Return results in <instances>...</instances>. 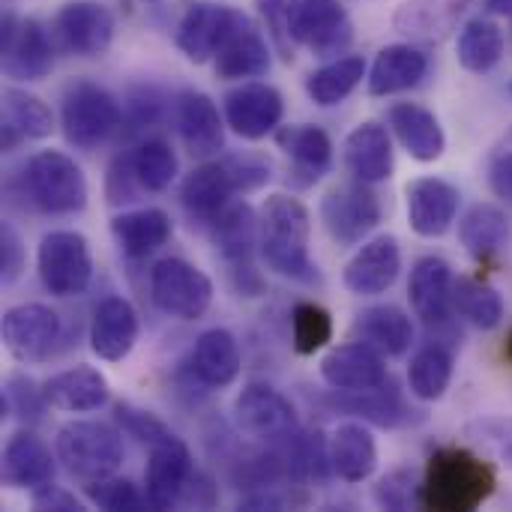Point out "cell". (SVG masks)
<instances>
[{
    "mask_svg": "<svg viewBox=\"0 0 512 512\" xmlns=\"http://www.w3.org/2000/svg\"><path fill=\"white\" fill-rule=\"evenodd\" d=\"M372 498L384 510H414L423 507V480L417 477L414 468H396L387 477L378 480L372 489Z\"/></svg>",
    "mask_w": 512,
    "mask_h": 512,
    "instance_id": "bcb514c9",
    "label": "cell"
},
{
    "mask_svg": "<svg viewBox=\"0 0 512 512\" xmlns=\"http://www.w3.org/2000/svg\"><path fill=\"white\" fill-rule=\"evenodd\" d=\"M291 333H294V351L309 357L333 339V318L318 303H297L291 312Z\"/></svg>",
    "mask_w": 512,
    "mask_h": 512,
    "instance_id": "f6af8a7d",
    "label": "cell"
},
{
    "mask_svg": "<svg viewBox=\"0 0 512 512\" xmlns=\"http://www.w3.org/2000/svg\"><path fill=\"white\" fill-rule=\"evenodd\" d=\"M108 381L99 369L93 366H75L66 372L51 375L42 384V396L48 408L60 414H90L99 411L108 402Z\"/></svg>",
    "mask_w": 512,
    "mask_h": 512,
    "instance_id": "484cf974",
    "label": "cell"
},
{
    "mask_svg": "<svg viewBox=\"0 0 512 512\" xmlns=\"http://www.w3.org/2000/svg\"><path fill=\"white\" fill-rule=\"evenodd\" d=\"M24 270V243L18 237V231L3 222L0 225V279L3 285H12Z\"/></svg>",
    "mask_w": 512,
    "mask_h": 512,
    "instance_id": "9f6ffc18",
    "label": "cell"
},
{
    "mask_svg": "<svg viewBox=\"0 0 512 512\" xmlns=\"http://www.w3.org/2000/svg\"><path fill=\"white\" fill-rule=\"evenodd\" d=\"M0 54L3 72L15 81H42L54 69V45L48 30L36 18H18L12 9L3 12Z\"/></svg>",
    "mask_w": 512,
    "mask_h": 512,
    "instance_id": "30bf717a",
    "label": "cell"
},
{
    "mask_svg": "<svg viewBox=\"0 0 512 512\" xmlns=\"http://www.w3.org/2000/svg\"><path fill=\"white\" fill-rule=\"evenodd\" d=\"M132 171L144 192H165L177 180V153L162 138H147L129 153Z\"/></svg>",
    "mask_w": 512,
    "mask_h": 512,
    "instance_id": "ee69618b",
    "label": "cell"
},
{
    "mask_svg": "<svg viewBox=\"0 0 512 512\" xmlns=\"http://www.w3.org/2000/svg\"><path fill=\"white\" fill-rule=\"evenodd\" d=\"M276 144L288 153L294 162V174L303 186L321 180L333 165V141L321 126L300 123V126H279Z\"/></svg>",
    "mask_w": 512,
    "mask_h": 512,
    "instance_id": "d6a6232c",
    "label": "cell"
},
{
    "mask_svg": "<svg viewBox=\"0 0 512 512\" xmlns=\"http://www.w3.org/2000/svg\"><path fill=\"white\" fill-rule=\"evenodd\" d=\"M363 78H366V60L357 54H345V57H336V60L318 66L306 78V93L315 105L333 108V105L345 102L360 87Z\"/></svg>",
    "mask_w": 512,
    "mask_h": 512,
    "instance_id": "ab89813d",
    "label": "cell"
},
{
    "mask_svg": "<svg viewBox=\"0 0 512 512\" xmlns=\"http://www.w3.org/2000/svg\"><path fill=\"white\" fill-rule=\"evenodd\" d=\"M507 360H512V333L510 339H507Z\"/></svg>",
    "mask_w": 512,
    "mask_h": 512,
    "instance_id": "be15d7a7",
    "label": "cell"
},
{
    "mask_svg": "<svg viewBox=\"0 0 512 512\" xmlns=\"http://www.w3.org/2000/svg\"><path fill=\"white\" fill-rule=\"evenodd\" d=\"M483 9L495 18H512V0H483Z\"/></svg>",
    "mask_w": 512,
    "mask_h": 512,
    "instance_id": "6125c7cd",
    "label": "cell"
},
{
    "mask_svg": "<svg viewBox=\"0 0 512 512\" xmlns=\"http://www.w3.org/2000/svg\"><path fill=\"white\" fill-rule=\"evenodd\" d=\"M459 240L480 264L498 261L512 240L510 216L495 204H474L459 222Z\"/></svg>",
    "mask_w": 512,
    "mask_h": 512,
    "instance_id": "1f68e13d",
    "label": "cell"
},
{
    "mask_svg": "<svg viewBox=\"0 0 512 512\" xmlns=\"http://www.w3.org/2000/svg\"><path fill=\"white\" fill-rule=\"evenodd\" d=\"M246 24H249V15H243L240 9L216 6V3H192L177 24L174 42L186 60L207 63V60H216L225 42Z\"/></svg>",
    "mask_w": 512,
    "mask_h": 512,
    "instance_id": "8fae6325",
    "label": "cell"
},
{
    "mask_svg": "<svg viewBox=\"0 0 512 512\" xmlns=\"http://www.w3.org/2000/svg\"><path fill=\"white\" fill-rule=\"evenodd\" d=\"M345 165L363 183H384L393 177V141L387 126L366 120L345 138Z\"/></svg>",
    "mask_w": 512,
    "mask_h": 512,
    "instance_id": "4316f807",
    "label": "cell"
},
{
    "mask_svg": "<svg viewBox=\"0 0 512 512\" xmlns=\"http://www.w3.org/2000/svg\"><path fill=\"white\" fill-rule=\"evenodd\" d=\"M450 381H453V354L444 345L432 342L414 354L408 366L411 396H417L420 402H438L450 390Z\"/></svg>",
    "mask_w": 512,
    "mask_h": 512,
    "instance_id": "b9f144b4",
    "label": "cell"
},
{
    "mask_svg": "<svg viewBox=\"0 0 512 512\" xmlns=\"http://www.w3.org/2000/svg\"><path fill=\"white\" fill-rule=\"evenodd\" d=\"M150 297L159 312L177 321H198L213 303V282L183 258H162L150 270Z\"/></svg>",
    "mask_w": 512,
    "mask_h": 512,
    "instance_id": "52a82bcc",
    "label": "cell"
},
{
    "mask_svg": "<svg viewBox=\"0 0 512 512\" xmlns=\"http://www.w3.org/2000/svg\"><path fill=\"white\" fill-rule=\"evenodd\" d=\"M228 279L234 285V291L240 297H258L264 291V276L261 270L255 267V261H237V264H228Z\"/></svg>",
    "mask_w": 512,
    "mask_h": 512,
    "instance_id": "94428289",
    "label": "cell"
},
{
    "mask_svg": "<svg viewBox=\"0 0 512 512\" xmlns=\"http://www.w3.org/2000/svg\"><path fill=\"white\" fill-rule=\"evenodd\" d=\"M453 273L450 264L444 258L426 255L414 264L411 270V282H408V297L411 306L417 312V318H423V324L432 327H447L453 321Z\"/></svg>",
    "mask_w": 512,
    "mask_h": 512,
    "instance_id": "d6986e66",
    "label": "cell"
},
{
    "mask_svg": "<svg viewBox=\"0 0 512 512\" xmlns=\"http://www.w3.org/2000/svg\"><path fill=\"white\" fill-rule=\"evenodd\" d=\"M237 192L234 177L225 165V159H204L180 186V201L186 213L201 222L213 225L219 213L231 204V195Z\"/></svg>",
    "mask_w": 512,
    "mask_h": 512,
    "instance_id": "603a6c76",
    "label": "cell"
},
{
    "mask_svg": "<svg viewBox=\"0 0 512 512\" xmlns=\"http://www.w3.org/2000/svg\"><path fill=\"white\" fill-rule=\"evenodd\" d=\"M0 405H3V414L12 411V414H18L24 423H39V420H42V411L48 408L42 390H36V384H33L30 378H21V375L9 378Z\"/></svg>",
    "mask_w": 512,
    "mask_h": 512,
    "instance_id": "681fc988",
    "label": "cell"
},
{
    "mask_svg": "<svg viewBox=\"0 0 512 512\" xmlns=\"http://www.w3.org/2000/svg\"><path fill=\"white\" fill-rule=\"evenodd\" d=\"M123 120V108L105 87L93 81H75L63 93L60 105V126L72 147L93 150L108 141Z\"/></svg>",
    "mask_w": 512,
    "mask_h": 512,
    "instance_id": "5b68a950",
    "label": "cell"
},
{
    "mask_svg": "<svg viewBox=\"0 0 512 512\" xmlns=\"http://www.w3.org/2000/svg\"><path fill=\"white\" fill-rule=\"evenodd\" d=\"M24 192L42 213L69 216L87 207V177L60 150H39L24 165Z\"/></svg>",
    "mask_w": 512,
    "mask_h": 512,
    "instance_id": "277c9868",
    "label": "cell"
},
{
    "mask_svg": "<svg viewBox=\"0 0 512 512\" xmlns=\"http://www.w3.org/2000/svg\"><path fill=\"white\" fill-rule=\"evenodd\" d=\"M0 477L9 489H39L54 480V459L51 450L33 432H15L3 447Z\"/></svg>",
    "mask_w": 512,
    "mask_h": 512,
    "instance_id": "83f0119b",
    "label": "cell"
},
{
    "mask_svg": "<svg viewBox=\"0 0 512 512\" xmlns=\"http://www.w3.org/2000/svg\"><path fill=\"white\" fill-rule=\"evenodd\" d=\"M345 396H351V399H342L336 405L351 411L354 417H363L366 423H375V426H384V429L414 423V411L405 405V399H402L393 378H387L381 387H372V390H363V393H345Z\"/></svg>",
    "mask_w": 512,
    "mask_h": 512,
    "instance_id": "60d3db41",
    "label": "cell"
},
{
    "mask_svg": "<svg viewBox=\"0 0 512 512\" xmlns=\"http://www.w3.org/2000/svg\"><path fill=\"white\" fill-rule=\"evenodd\" d=\"M405 204H408V222L414 234L420 237H441L453 228L459 216L462 195L453 183L441 177H420L411 180L405 189Z\"/></svg>",
    "mask_w": 512,
    "mask_h": 512,
    "instance_id": "e0dca14e",
    "label": "cell"
},
{
    "mask_svg": "<svg viewBox=\"0 0 512 512\" xmlns=\"http://www.w3.org/2000/svg\"><path fill=\"white\" fill-rule=\"evenodd\" d=\"M141 3H159V0H141Z\"/></svg>",
    "mask_w": 512,
    "mask_h": 512,
    "instance_id": "e7e4bbea",
    "label": "cell"
},
{
    "mask_svg": "<svg viewBox=\"0 0 512 512\" xmlns=\"http://www.w3.org/2000/svg\"><path fill=\"white\" fill-rule=\"evenodd\" d=\"M495 471L465 447H441L423 474V507L441 512H471L495 492Z\"/></svg>",
    "mask_w": 512,
    "mask_h": 512,
    "instance_id": "7a4b0ae2",
    "label": "cell"
},
{
    "mask_svg": "<svg viewBox=\"0 0 512 512\" xmlns=\"http://www.w3.org/2000/svg\"><path fill=\"white\" fill-rule=\"evenodd\" d=\"M285 99L273 84L246 81L225 96V123L246 141H261L279 129Z\"/></svg>",
    "mask_w": 512,
    "mask_h": 512,
    "instance_id": "9a60e30c",
    "label": "cell"
},
{
    "mask_svg": "<svg viewBox=\"0 0 512 512\" xmlns=\"http://www.w3.org/2000/svg\"><path fill=\"white\" fill-rule=\"evenodd\" d=\"M138 342V312L123 297H105L90 321V351L105 363H120Z\"/></svg>",
    "mask_w": 512,
    "mask_h": 512,
    "instance_id": "7402d4cb",
    "label": "cell"
},
{
    "mask_svg": "<svg viewBox=\"0 0 512 512\" xmlns=\"http://www.w3.org/2000/svg\"><path fill=\"white\" fill-rule=\"evenodd\" d=\"M255 6H258L264 24H267V33L279 45L282 57L291 60L294 54L288 51V42H291V36H288V0H255Z\"/></svg>",
    "mask_w": 512,
    "mask_h": 512,
    "instance_id": "6f0895ef",
    "label": "cell"
},
{
    "mask_svg": "<svg viewBox=\"0 0 512 512\" xmlns=\"http://www.w3.org/2000/svg\"><path fill=\"white\" fill-rule=\"evenodd\" d=\"M429 75V54L417 45L399 42L378 51L369 69V93L372 96H393L417 87Z\"/></svg>",
    "mask_w": 512,
    "mask_h": 512,
    "instance_id": "f1b7e54d",
    "label": "cell"
},
{
    "mask_svg": "<svg viewBox=\"0 0 512 512\" xmlns=\"http://www.w3.org/2000/svg\"><path fill=\"white\" fill-rule=\"evenodd\" d=\"M402 273V246L393 234L366 240L345 264L342 282L357 297H378L396 285Z\"/></svg>",
    "mask_w": 512,
    "mask_h": 512,
    "instance_id": "2e32d148",
    "label": "cell"
},
{
    "mask_svg": "<svg viewBox=\"0 0 512 512\" xmlns=\"http://www.w3.org/2000/svg\"><path fill=\"white\" fill-rule=\"evenodd\" d=\"M144 192L135 171H132V162H129V153L126 156H117L111 165H108V177H105V195L111 204H123V201H135V195Z\"/></svg>",
    "mask_w": 512,
    "mask_h": 512,
    "instance_id": "11a10c76",
    "label": "cell"
},
{
    "mask_svg": "<svg viewBox=\"0 0 512 512\" xmlns=\"http://www.w3.org/2000/svg\"><path fill=\"white\" fill-rule=\"evenodd\" d=\"M471 3L474 0H405L393 15V27L411 39H441Z\"/></svg>",
    "mask_w": 512,
    "mask_h": 512,
    "instance_id": "74e56055",
    "label": "cell"
},
{
    "mask_svg": "<svg viewBox=\"0 0 512 512\" xmlns=\"http://www.w3.org/2000/svg\"><path fill=\"white\" fill-rule=\"evenodd\" d=\"M234 426L261 444H282L297 435L294 405L270 384H249L234 399Z\"/></svg>",
    "mask_w": 512,
    "mask_h": 512,
    "instance_id": "9c48e42d",
    "label": "cell"
},
{
    "mask_svg": "<svg viewBox=\"0 0 512 512\" xmlns=\"http://www.w3.org/2000/svg\"><path fill=\"white\" fill-rule=\"evenodd\" d=\"M387 123H390V129L396 132L399 144L408 150L411 159L438 162L444 156L447 135H444L441 120L429 108H423L417 102H396L387 111Z\"/></svg>",
    "mask_w": 512,
    "mask_h": 512,
    "instance_id": "d4e9b609",
    "label": "cell"
},
{
    "mask_svg": "<svg viewBox=\"0 0 512 512\" xmlns=\"http://www.w3.org/2000/svg\"><path fill=\"white\" fill-rule=\"evenodd\" d=\"M510 93H512V84H510Z\"/></svg>",
    "mask_w": 512,
    "mask_h": 512,
    "instance_id": "03108f58",
    "label": "cell"
},
{
    "mask_svg": "<svg viewBox=\"0 0 512 512\" xmlns=\"http://www.w3.org/2000/svg\"><path fill=\"white\" fill-rule=\"evenodd\" d=\"M225 165L234 177L237 192H255L261 186H267V180L273 177V165L264 156L255 153H237V156H225Z\"/></svg>",
    "mask_w": 512,
    "mask_h": 512,
    "instance_id": "816d5d0a",
    "label": "cell"
},
{
    "mask_svg": "<svg viewBox=\"0 0 512 512\" xmlns=\"http://www.w3.org/2000/svg\"><path fill=\"white\" fill-rule=\"evenodd\" d=\"M321 378L339 393H363L381 387L390 375L384 366V354L366 342H348L321 360Z\"/></svg>",
    "mask_w": 512,
    "mask_h": 512,
    "instance_id": "ffe728a7",
    "label": "cell"
},
{
    "mask_svg": "<svg viewBox=\"0 0 512 512\" xmlns=\"http://www.w3.org/2000/svg\"><path fill=\"white\" fill-rule=\"evenodd\" d=\"M84 498L99 507V510L111 512H138L147 510V495L138 492V486L132 480H123V477H105V480H96V483H87L84 486Z\"/></svg>",
    "mask_w": 512,
    "mask_h": 512,
    "instance_id": "7dc6e473",
    "label": "cell"
},
{
    "mask_svg": "<svg viewBox=\"0 0 512 512\" xmlns=\"http://www.w3.org/2000/svg\"><path fill=\"white\" fill-rule=\"evenodd\" d=\"M0 111H3V126H0L3 153H12L21 141H39L54 132L51 108L36 93H27L21 87L3 90Z\"/></svg>",
    "mask_w": 512,
    "mask_h": 512,
    "instance_id": "cb8c5ba5",
    "label": "cell"
},
{
    "mask_svg": "<svg viewBox=\"0 0 512 512\" xmlns=\"http://www.w3.org/2000/svg\"><path fill=\"white\" fill-rule=\"evenodd\" d=\"M456 57L474 75H486L501 63V57H504V30L492 21V15H477L459 30Z\"/></svg>",
    "mask_w": 512,
    "mask_h": 512,
    "instance_id": "f35d334b",
    "label": "cell"
},
{
    "mask_svg": "<svg viewBox=\"0 0 512 512\" xmlns=\"http://www.w3.org/2000/svg\"><path fill=\"white\" fill-rule=\"evenodd\" d=\"M309 237H312V216L300 198L279 192L264 201L258 252L267 270L300 285L321 282L318 264L309 255Z\"/></svg>",
    "mask_w": 512,
    "mask_h": 512,
    "instance_id": "6da1fadb",
    "label": "cell"
},
{
    "mask_svg": "<svg viewBox=\"0 0 512 512\" xmlns=\"http://www.w3.org/2000/svg\"><path fill=\"white\" fill-rule=\"evenodd\" d=\"M312 498L300 489V486H270V489H258L249 498L240 501V510H294V507H306Z\"/></svg>",
    "mask_w": 512,
    "mask_h": 512,
    "instance_id": "f5cc1de1",
    "label": "cell"
},
{
    "mask_svg": "<svg viewBox=\"0 0 512 512\" xmlns=\"http://www.w3.org/2000/svg\"><path fill=\"white\" fill-rule=\"evenodd\" d=\"M453 306H456V312L465 321H471L480 330H495L504 321V300H501V294L489 282H480V279H471V276H462L456 282Z\"/></svg>",
    "mask_w": 512,
    "mask_h": 512,
    "instance_id": "7bdbcfd3",
    "label": "cell"
},
{
    "mask_svg": "<svg viewBox=\"0 0 512 512\" xmlns=\"http://www.w3.org/2000/svg\"><path fill=\"white\" fill-rule=\"evenodd\" d=\"M33 507L36 510H60V512H81L84 501H78L72 492L60 489V486H39L33 489Z\"/></svg>",
    "mask_w": 512,
    "mask_h": 512,
    "instance_id": "91938a15",
    "label": "cell"
},
{
    "mask_svg": "<svg viewBox=\"0 0 512 512\" xmlns=\"http://www.w3.org/2000/svg\"><path fill=\"white\" fill-rule=\"evenodd\" d=\"M354 336L387 357H402L414 345V321L399 306H372L357 315Z\"/></svg>",
    "mask_w": 512,
    "mask_h": 512,
    "instance_id": "e575fe53",
    "label": "cell"
},
{
    "mask_svg": "<svg viewBox=\"0 0 512 512\" xmlns=\"http://www.w3.org/2000/svg\"><path fill=\"white\" fill-rule=\"evenodd\" d=\"M465 435L512 468V420H477L465 429Z\"/></svg>",
    "mask_w": 512,
    "mask_h": 512,
    "instance_id": "f907efd6",
    "label": "cell"
},
{
    "mask_svg": "<svg viewBox=\"0 0 512 512\" xmlns=\"http://www.w3.org/2000/svg\"><path fill=\"white\" fill-rule=\"evenodd\" d=\"M321 222L339 246L363 243L381 222V201L372 183H339L321 198Z\"/></svg>",
    "mask_w": 512,
    "mask_h": 512,
    "instance_id": "ba28073f",
    "label": "cell"
},
{
    "mask_svg": "<svg viewBox=\"0 0 512 512\" xmlns=\"http://www.w3.org/2000/svg\"><path fill=\"white\" fill-rule=\"evenodd\" d=\"M510 36H512V33H510Z\"/></svg>",
    "mask_w": 512,
    "mask_h": 512,
    "instance_id": "003e7915",
    "label": "cell"
},
{
    "mask_svg": "<svg viewBox=\"0 0 512 512\" xmlns=\"http://www.w3.org/2000/svg\"><path fill=\"white\" fill-rule=\"evenodd\" d=\"M36 273L45 291L54 297L84 294L93 279V255L87 237L78 231L45 234L36 249Z\"/></svg>",
    "mask_w": 512,
    "mask_h": 512,
    "instance_id": "8992f818",
    "label": "cell"
},
{
    "mask_svg": "<svg viewBox=\"0 0 512 512\" xmlns=\"http://www.w3.org/2000/svg\"><path fill=\"white\" fill-rule=\"evenodd\" d=\"M213 243L225 264L252 261L261 243V216L246 201H231L213 222Z\"/></svg>",
    "mask_w": 512,
    "mask_h": 512,
    "instance_id": "d590c367",
    "label": "cell"
},
{
    "mask_svg": "<svg viewBox=\"0 0 512 512\" xmlns=\"http://www.w3.org/2000/svg\"><path fill=\"white\" fill-rule=\"evenodd\" d=\"M177 129L195 159H213L225 150V123L216 102L201 90H186L177 99Z\"/></svg>",
    "mask_w": 512,
    "mask_h": 512,
    "instance_id": "44dd1931",
    "label": "cell"
},
{
    "mask_svg": "<svg viewBox=\"0 0 512 512\" xmlns=\"http://www.w3.org/2000/svg\"><path fill=\"white\" fill-rule=\"evenodd\" d=\"M114 420L129 438H135L138 444H147V447H156V444H165V441L177 438L159 417H153L150 411H141L135 405H126V402H120L114 408Z\"/></svg>",
    "mask_w": 512,
    "mask_h": 512,
    "instance_id": "c3c4849f",
    "label": "cell"
},
{
    "mask_svg": "<svg viewBox=\"0 0 512 512\" xmlns=\"http://www.w3.org/2000/svg\"><path fill=\"white\" fill-rule=\"evenodd\" d=\"M243 357H240V342L234 339L231 330L213 327L204 330L192 348V372L204 387L222 390L231 387L240 375Z\"/></svg>",
    "mask_w": 512,
    "mask_h": 512,
    "instance_id": "f546056e",
    "label": "cell"
},
{
    "mask_svg": "<svg viewBox=\"0 0 512 512\" xmlns=\"http://www.w3.org/2000/svg\"><path fill=\"white\" fill-rule=\"evenodd\" d=\"M486 174H489L492 192L512 207V129L492 147Z\"/></svg>",
    "mask_w": 512,
    "mask_h": 512,
    "instance_id": "db71d44e",
    "label": "cell"
},
{
    "mask_svg": "<svg viewBox=\"0 0 512 512\" xmlns=\"http://www.w3.org/2000/svg\"><path fill=\"white\" fill-rule=\"evenodd\" d=\"M57 462L69 471V477L87 483L105 480L117 474L123 465V438L114 426L96 420H72L54 438Z\"/></svg>",
    "mask_w": 512,
    "mask_h": 512,
    "instance_id": "3957f363",
    "label": "cell"
},
{
    "mask_svg": "<svg viewBox=\"0 0 512 512\" xmlns=\"http://www.w3.org/2000/svg\"><path fill=\"white\" fill-rule=\"evenodd\" d=\"M0 333L18 363H42L60 342V315L42 303H21L3 312Z\"/></svg>",
    "mask_w": 512,
    "mask_h": 512,
    "instance_id": "4fadbf2b",
    "label": "cell"
},
{
    "mask_svg": "<svg viewBox=\"0 0 512 512\" xmlns=\"http://www.w3.org/2000/svg\"><path fill=\"white\" fill-rule=\"evenodd\" d=\"M288 36L327 57L348 48L351 21L339 0H288Z\"/></svg>",
    "mask_w": 512,
    "mask_h": 512,
    "instance_id": "7c38bea8",
    "label": "cell"
},
{
    "mask_svg": "<svg viewBox=\"0 0 512 512\" xmlns=\"http://www.w3.org/2000/svg\"><path fill=\"white\" fill-rule=\"evenodd\" d=\"M219 501V492L213 486V480L201 471H192L189 483H186V492L180 498V507H195V510H207Z\"/></svg>",
    "mask_w": 512,
    "mask_h": 512,
    "instance_id": "680465c9",
    "label": "cell"
},
{
    "mask_svg": "<svg viewBox=\"0 0 512 512\" xmlns=\"http://www.w3.org/2000/svg\"><path fill=\"white\" fill-rule=\"evenodd\" d=\"M330 468L345 483H366L378 468V444L363 423H342L330 441Z\"/></svg>",
    "mask_w": 512,
    "mask_h": 512,
    "instance_id": "836d02e7",
    "label": "cell"
},
{
    "mask_svg": "<svg viewBox=\"0 0 512 512\" xmlns=\"http://www.w3.org/2000/svg\"><path fill=\"white\" fill-rule=\"evenodd\" d=\"M192 453L180 438H171L165 444L150 447V462L144 471V495L153 510H171L180 507V498L186 492V483L192 477Z\"/></svg>",
    "mask_w": 512,
    "mask_h": 512,
    "instance_id": "ac0fdd59",
    "label": "cell"
},
{
    "mask_svg": "<svg viewBox=\"0 0 512 512\" xmlns=\"http://www.w3.org/2000/svg\"><path fill=\"white\" fill-rule=\"evenodd\" d=\"M114 12L96 0L63 3L54 15L57 42L75 57H99L114 39Z\"/></svg>",
    "mask_w": 512,
    "mask_h": 512,
    "instance_id": "5bb4252c",
    "label": "cell"
},
{
    "mask_svg": "<svg viewBox=\"0 0 512 512\" xmlns=\"http://www.w3.org/2000/svg\"><path fill=\"white\" fill-rule=\"evenodd\" d=\"M171 234H174L171 216L159 207L126 210L111 219V237L117 240L120 252L132 261L162 249L171 240Z\"/></svg>",
    "mask_w": 512,
    "mask_h": 512,
    "instance_id": "4dcf8cb0",
    "label": "cell"
},
{
    "mask_svg": "<svg viewBox=\"0 0 512 512\" xmlns=\"http://www.w3.org/2000/svg\"><path fill=\"white\" fill-rule=\"evenodd\" d=\"M216 72L225 81H246V78H261L270 72V45L261 36V30L249 21L240 27L225 48L216 54Z\"/></svg>",
    "mask_w": 512,
    "mask_h": 512,
    "instance_id": "8d00e7d4",
    "label": "cell"
}]
</instances>
